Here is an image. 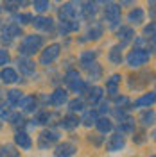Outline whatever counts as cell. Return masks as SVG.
Masks as SVG:
<instances>
[{"mask_svg":"<svg viewBox=\"0 0 156 157\" xmlns=\"http://www.w3.org/2000/svg\"><path fill=\"white\" fill-rule=\"evenodd\" d=\"M22 36V27L16 25V23H7L4 30H0V39H2V43H6V45H11L13 43V39L14 38H20Z\"/></svg>","mask_w":156,"mask_h":157,"instance_id":"obj_6","label":"cell"},{"mask_svg":"<svg viewBox=\"0 0 156 157\" xmlns=\"http://www.w3.org/2000/svg\"><path fill=\"white\" fill-rule=\"evenodd\" d=\"M59 139V134L56 130H45V132H41V136H39V147L45 148V147H50L54 141H58Z\"/></svg>","mask_w":156,"mask_h":157,"instance_id":"obj_12","label":"cell"},{"mask_svg":"<svg viewBox=\"0 0 156 157\" xmlns=\"http://www.w3.org/2000/svg\"><path fill=\"white\" fill-rule=\"evenodd\" d=\"M9 61H11L9 52H7L6 48H0V66H6Z\"/></svg>","mask_w":156,"mask_h":157,"instance_id":"obj_37","label":"cell"},{"mask_svg":"<svg viewBox=\"0 0 156 157\" xmlns=\"http://www.w3.org/2000/svg\"><path fill=\"white\" fill-rule=\"evenodd\" d=\"M109 61L113 63V64H120V61H122V47L117 45V47H113V48L109 50Z\"/></svg>","mask_w":156,"mask_h":157,"instance_id":"obj_25","label":"cell"},{"mask_svg":"<svg viewBox=\"0 0 156 157\" xmlns=\"http://www.w3.org/2000/svg\"><path fill=\"white\" fill-rule=\"evenodd\" d=\"M95 57H97V52H92V50H86L79 56V63L83 68H88L92 63H95Z\"/></svg>","mask_w":156,"mask_h":157,"instance_id":"obj_18","label":"cell"},{"mask_svg":"<svg viewBox=\"0 0 156 157\" xmlns=\"http://www.w3.org/2000/svg\"><path fill=\"white\" fill-rule=\"evenodd\" d=\"M76 152H77V148L74 143H61L56 147V157H72L76 155Z\"/></svg>","mask_w":156,"mask_h":157,"instance_id":"obj_9","label":"cell"},{"mask_svg":"<svg viewBox=\"0 0 156 157\" xmlns=\"http://www.w3.org/2000/svg\"><path fill=\"white\" fill-rule=\"evenodd\" d=\"M27 0H4V9L6 11H14L20 9L22 6H25Z\"/></svg>","mask_w":156,"mask_h":157,"instance_id":"obj_27","label":"cell"},{"mask_svg":"<svg viewBox=\"0 0 156 157\" xmlns=\"http://www.w3.org/2000/svg\"><path fill=\"white\" fill-rule=\"evenodd\" d=\"M59 54H61V45H59V43H52V45H49L47 48L41 52V56H39V64H43V66L52 64V63L59 57Z\"/></svg>","mask_w":156,"mask_h":157,"instance_id":"obj_4","label":"cell"},{"mask_svg":"<svg viewBox=\"0 0 156 157\" xmlns=\"http://www.w3.org/2000/svg\"><path fill=\"white\" fill-rule=\"evenodd\" d=\"M104 20L111 29H117L120 23V6L117 4H108L104 7Z\"/></svg>","mask_w":156,"mask_h":157,"instance_id":"obj_5","label":"cell"},{"mask_svg":"<svg viewBox=\"0 0 156 157\" xmlns=\"http://www.w3.org/2000/svg\"><path fill=\"white\" fill-rule=\"evenodd\" d=\"M79 120L76 114H68V116H65L63 118V121H61V127L63 128H67V130H72V128H76L79 125Z\"/></svg>","mask_w":156,"mask_h":157,"instance_id":"obj_22","label":"cell"},{"mask_svg":"<svg viewBox=\"0 0 156 157\" xmlns=\"http://www.w3.org/2000/svg\"><path fill=\"white\" fill-rule=\"evenodd\" d=\"M133 38H135V32H133L131 27H120L118 29V39H122V45L120 47H124L126 43H129Z\"/></svg>","mask_w":156,"mask_h":157,"instance_id":"obj_20","label":"cell"},{"mask_svg":"<svg viewBox=\"0 0 156 157\" xmlns=\"http://www.w3.org/2000/svg\"><path fill=\"white\" fill-rule=\"evenodd\" d=\"M0 118H2V120H9V113H7V109H2V105H0Z\"/></svg>","mask_w":156,"mask_h":157,"instance_id":"obj_41","label":"cell"},{"mask_svg":"<svg viewBox=\"0 0 156 157\" xmlns=\"http://www.w3.org/2000/svg\"><path fill=\"white\" fill-rule=\"evenodd\" d=\"M99 2H102V4H109L111 0H99Z\"/></svg>","mask_w":156,"mask_h":157,"instance_id":"obj_43","label":"cell"},{"mask_svg":"<svg viewBox=\"0 0 156 157\" xmlns=\"http://www.w3.org/2000/svg\"><path fill=\"white\" fill-rule=\"evenodd\" d=\"M101 36H102V27H101V25H93V27L86 32L84 41H90V39H99Z\"/></svg>","mask_w":156,"mask_h":157,"instance_id":"obj_29","label":"cell"},{"mask_svg":"<svg viewBox=\"0 0 156 157\" xmlns=\"http://www.w3.org/2000/svg\"><path fill=\"white\" fill-rule=\"evenodd\" d=\"M14 21H16V25H27V23H31L32 21V14H29V13H22V14H14Z\"/></svg>","mask_w":156,"mask_h":157,"instance_id":"obj_31","label":"cell"},{"mask_svg":"<svg viewBox=\"0 0 156 157\" xmlns=\"http://www.w3.org/2000/svg\"><path fill=\"white\" fill-rule=\"evenodd\" d=\"M43 43H45L43 36H39V34H27V36H23L22 43H20L18 54H22L23 57H29V56L36 54L43 47Z\"/></svg>","mask_w":156,"mask_h":157,"instance_id":"obj_1","label":"cell"},{"mask_svg":"<svg viewBox=\"0 0 156 157\" xmlns=\"http://www.w3.org/2000/svg\"><path fill=\"white\" fill-rule=\"evenodd\" d=\"M14 141H16V145H18L22 150H31V147H32V139L29 137L27 132H16Z\"/></svg>","mask_w":156,"mask_h":157,"instance_id":"obj_15","label":"cell"},{"mask_svg":"<svg viewBox=\"0 0 156 157\" xmlns=\"http://www.w3.org/2000/svg\"><path fill=\"white\" fill-rule=\"evenodd\" d=\"M58 2H61V0H58Z\"/></svg>","mask_w":156,"mask_h":157,"instance_id":"obj_45","label":"cell"},{"mask_svg":"<svg viewBox=\"0 0 156 157\" xmlns=\"http://www.w3.org/2000/svg\"><path fill=\"white\" fill-rule=\"evenodd\" d=\"M49 120H50V114H49V111H43V113H39L38 118L34 120L36 123H49Z\"/></svg>","mask_w":156,"mask_h":157,"instance_id":"obj_40","label":"cell"},{"mask_svg":"<svg viewBox=\"0 0 156 157\" xmlns=\"http://www.w3.org/2000/svg\"><path fill=\"white\" fill-rule=\"evenodd\" d=\"M88 75L92 77V80H97V78H101V75H102V68L99 66L97 63H92V66H88Z\"/></svg>","mask_w":156,"mask_h":157,"instance_id":"obj_30","label":"cell"},{"mask_svg":"<svg viewBox=\"0 0 156 157\" xmlns=\"http://www.w3.org/2000/svg\"><path fill=\"white\" fill-rule=\"evenodd\" d=\"M144 18H146V13H144L142 7H133L129 11V14H127V20H129L131 25H140L144 21Z\"/></svg>","mask_w":156,"mask_h":157,"instance_id":"obj_13","label":"cell"},{"mask_svg":"<svg viewBox=\"0 0 156 157\" xmlns=\"http://www.w3.org/2000/svg\"><path fill=\"white\" fill-rule=\"evenodd\" d=\"M129 2H131V0H122V4H129Z\"/></svg>","mask_w":156,"mask_h":157,"instance_id":"obj_44","label":"cell"},{"mask_svg":"<svg viewBox=\"0 0 156 157\" xmlns=\"http://www.w3.org/2000/svg\"><path fill=\"white\" fill-rule=\"evenodd\" d=\"M120 148H124V136H122V134L111 136V139L108 141V150H109V152H117Z\"/></svg>","mask_w":156,"mask_h":157,"instance_id":"obj_16","label":"cell"},{"mask_svg":"<svg viewBox=\"0 0 156 157\" xmlns=\"http://www.w3.org/2000/svg\"><path fill=\"white\" fill-rule=\"evenodd\" d=\"M109 111V105L108 104H102V107H101V113H108Z\"/></svg>","mask_w":156,"mask_h":157,"instance_id":"obj_42","label":"cell"},{"mask_svg":"<svg viewBox=\"0 0 156 157\" xmlns=\"http://www.w3.org/2000/svg\"><path fill=\"white\" fill-rule=\"evenodd\" d=\"M23 113H32L34 109H36V98L32 97V95H27V97H22L18 100V104H16Z\"/></svg>","mask_w":156,"mask_h":157,"instance_id":"obj_11","label":"cell"},{"mask_svg":"<svg viewBox=\"0 0 156 157\" xmlns=\"http://www.w3.org/2000/svg\"><path fill=\"white\" fill-rule=\"evenodd\" d=\"M101 98H102V89L101 88H92L90 89V93H88V100H90V104H97Z\"/></svg>","mask_w":156,"mask_h":157,"instance_id":"obj_32","label":"cell"},{"mask_svg":"<svg viewBox=\"0 0 156 157\" xmlns=\"http://www.w3.org/2000/svg\"><path fill=\"white\" fill-rule=\"evenodd\" d=\"M79 29V23H76L74 20L70 21H61V27H59V32L61 34H68V32H74V30Z\"/></svg>","mask_w":156,"mask_h":157,"instance_id":"obj_26","label":"cell"},{"mask_svg":"<svg viewBox=\"0 0 156 157\" xmlns=\"http://www.w3.org/2000/svg\"><path fill=\"white\" fill-rule=\"evenodd\" d=\"M81 9H83V16L90 20V18H93V16L97 14V4L90 0V2H86V4H84Z\"/></svg>","mask_w":156,"mask_h":157,"instance_id":"obj_24","label":"cell"},{"mask_svg":"<svg viewBox=\"0 0 156 157\" xmlns=\"http://www.w3.org/2000/svg\"><path fill=\"white\" fill-rule=\"evenodd\" d=\"M144 36H146V38H151L153 41H154V21H151V23L146 27V30H144Z\"/></svg>","mask_w":156,"mask_h":157,"instance_id":"obj_39","label":"cell"},{"mask_svg":"<svg viewBox=\"0 0 156 157\" xmlns=\"http://www.w3.org/2000/svg\"><path fill=\"white\" fill-rule=\"evenodd\" d=\"M31 23L34 25V29L41 30V32H50V30H54V20L50 18V16H38V18H32Z\"/></svg>","mask_w":156,"mask_h":157,"instance_id":"obj_7","label":"cell"},{"mask_svg":"<svg viewBox=\"0 0 156 157\" xmlns=\"http://www.w3.org/2000/svg\"><path fill=\"white\" fill-rule=\"evenodd\" d=\"M0 157H20V154L11 145H2L0 147Z\"/></svg>","mask_w":156,"mask_h":157,"instance_id":"obj_28","label":"cell"},{"mask_svg":"<svg viewBox=\"0 0 156 157\" xmlns=\"http://www.w3.org/2000/svg\"><path fill=\"white\" fill-rule=\"evenodd\" d=\"M0 77H2V80H4L6 84H14V82L20 80L16 70H13V68H4V71L0 73Z\"/></svg>","mask_w":156,"mask_h":157,"instance_id":"obj_17","label":"cell"},{"mask_svg":"<svg viewBox=\"0 0 156 157\" xmlns=\"http://www.w3.org/2000/svg\"><path fill=\"white\" fill-rule=\"evenodd\" d=\"M22 97H23L22 91H18V89H11L9 93H7V104H9V105H16Z\"/></svg>","mask_w":156,"mask_h":157,"instance_id":"obj_33","label":"cell"},{"mask_svg":"<svg viewBox=\"0 0 156 157\" xmlns=\"http://www.w3.org/2000/svg\"><path fill=\"white\" fill-rule=\"evenodd\" d=\"M120 75H111V77L108 78V82H106V89L109 91V95L111 97H115L117 95V86L120 84Z\"/></svg>","mask_w":156,"mask_h":157,"instance_id":"obj_23","label":"cell"},{"mask_svg":"<svg viewBox=\"0 0 156 157\" xmlns=\"http://www.w3.org/2000/svg\"><path fill=\"white\" fill-rule=\"evenodd\" d=\"M65 82H67V86L72 93H83L84 89H86V84H84V80L79 77V73L76 70H68L67 71V75H65Z\"/></svg>","mask_w":156,"mask_h":157,"instance_id":"obj_3","label":"cell"},{"mask_svg":"<svg viewBox=\"0 0 156 157\" xmlns=\"http://www.w3.org/2000/svg\"><path fill=\"white\" fill-rule=\"evenodd\" d=\"M95 125H97L101 134H108V132L113 130V123H111V120H108V118H99L97 121H95Z\"/></svg>","mask_w":156,"mask_h":157,"instance_id":"obj_21","label":"cell"},{"mask_svg":"<svg viewBox=\"0 0 156 157\" xmlns=\"http://www.w3.org/2000/svg\"><path fill=\"white\" fill-rule=\"evenodd\" d=\"M153 104H154V93L153 91H149L144 97H140L138 100H135V107H151Z\"/></svg>","mask_w":156,"mask_h":157,"instance_id":"obj_19","label":"cell"},{"mask_svg":"<svg viewBox=\"0 0 156 157\" xmlns=\"http://www.w3.org/2000/svg\"><path fill=\"white\" fill-rule=\"evenodd\" d=\"M83 109H84L83 100H72V102H70V111H72V113H76V111H83Z\"/></svg>","mask_w":156,"mask_h":157,"instance_id":"obj_38","label":"cell"},{"mask_svg":"<svg viewBox=\"0 0 156 157\" xmlns=\"http://www.w3.org/2000/svg\"><path fill=\"white\" fill-rule=\"evenodd\" d=\"M32 6L38 13H45L50 6V0H32Z\"/></svg>","mask_w":156,"mask_h":157,"instance_id":"obj_34","label":"cell"},{"mask_svg":"<svg viewBox=\"0 0 156 157\" xmlns=\"http://www.w3.org/2000/svg\"><path fill=\"white\" fill-rule=\"evenodd\" d=\"M151 59V52L146 48H142V47H135V48L131 50L129 54H127V66H131V68H140V66H144L147 61Z\"/></svg>","mask_w":156,"mask_h":157,"instance_id":"obj_2","label":"cell"},{"mask_svg":"<svg viewBox=\"0 0 156 157\" xmlns=\"http://www.w3.org/2000/svg\"><path fill=\"white\" fill-rule=\"evenodd\" d=\"M18 68H20L22 73H25V75H32L34 70H36V64H34L29 57H20L18 59Z\"/></svg>","mask_w":156,"mask_h":157,"instance_id":"obj_14","label":"cell"},{"mask_svg":"<svg viewBox=\"0 0 156 157\" xmlns=\"http://www.w3.org/2000/svg\"><path fill=\"white\" fill-rule=\"evenodd\" d=\"M76 14H77V9H76V4L74 2L63 4V7L59 9V20L61 21H70V20L76 18Z\"/></svg>","mask_w":156,"mask_h":157,"instance_id":"obj_8","label":"cell"},{"mask_svg":"<svg viewBox=\"0 0 156 157\" xmlns=\"http://www.w3.org/2000/svg\"><path fill=\"white\" fill-rule=\"evenodd\" d=\"M153 121H154V111H146L142 114V123L144 125H153Z\"/></svg>","mask_w":156,"mask_h":157,"instance_id":"obj_36","label":"cell"},{"mask_svg":"<svg viewBox=\"0 0 156 157\" xmlns=\"http://www.w3.org/2000/svg\"><path fill=\"white\" fill-rule=\"evenodd\" d=\"M67 100H68V93H67L65 89H56L49 98V102L54 107H61L63 104H67Z\"/></svg>","mask_w":156,"mask_h":157,"instance_id":"obj_10","label":"cell"},{"mask_svg":"<svg viewBox=\"0 0 156 157\" xmlns=\"http://www.w3.org/2000/svg\"><path fill=\"white\" fill-rule=\"evenodd\" d=\"M81 121H84V125L90 127L92 123L97 121V111H86V113H84V118H83Z\"/></svg>","mask_w":156,"mask_h":157,"instance_id":"obj_35","label":"cell"}]
</instances>
